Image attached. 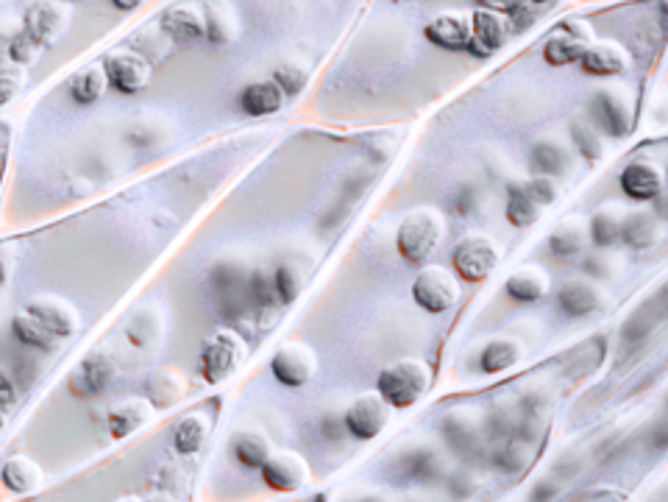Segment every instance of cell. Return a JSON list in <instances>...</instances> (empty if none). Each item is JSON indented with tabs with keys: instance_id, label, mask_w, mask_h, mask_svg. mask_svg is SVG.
Masks as SVG:
<instances>
[{
	"instance_id": "1",
	"label": "cell",
	"mask_w": 668,
	"mask_h": 502,
	"mask_svg": "<svg viewBox=\"0 0 668 502\" xmlns=\"http://www.w3.org/2000/svg\"><path fill=\"white\" fill-rule=\"evenodd\" d=\"M445 237V221L438 207H416L401 218L396 248L410 266H427Z\"/></svg>"
},
{
	"instance_id": "2",
	"label": "cell",
	"mask_w": 668,
	"mask_h": 502,
	"mask_svg": "<svg viewBox=\"0 0 668 502\" xmlns=\"http://www.w3.org/2000/svg\"><path fill=\"white\" fill-rule=\"evenodd\" d=\"M432 383V369L418 357H401L379 372L376 391L390 408H412L418 399L429 391Z\"/></svg>"
},
{
	"instance_id": "3",
	"label": "cell",
	"mask_w": 668,
	"mask_h": 502,
	"mask_svg": "<svg viewBox=\"0 0 668 502\" xmlns=\"http://www.w3.org/2000/svg\"><path fill=\"white\" fill-rule=\"evenodd\" d=\"M502 257H505V252H502L496 237L485 235V232H474V235H465L454 246L452 268L465 282H485L498 268Z\"/></svg>"
},
{
	"instance_id": "4",
	"label": "cell",
	"mask_w": 668,
	"mask_h": 502,
	"mask_svg": "<svg viewBox=\"0 0 668 502\" xmlns=\"http://www.w3.org/2000/svg\"><path fill=\"white\" fill-rule=\"evenodd\" d=\"M557 199V184L549 177H535L521 184H513L507 193V221L518 229L538 224L546 215V210L554 204Z\"/></svg>"
},
{
	"instance_id": "5",
	"label": "cell",
	"mask_w": 668,
	"mask_h": 502,
	"mask_svg": "<svg viewBox=\"0 0 668 502\" xmlns=\"http://www.w3.org/2000/svg\"><path fill=\"white\" fill-rule=\"evenodd\" d=\"M248 346L243 341L240 332L235 330H217L206 338L204 349H201V377L206 385H217L223 380H229L237 372V366L246 357Z\"/></svg>"
},
{
	"instance_id": "6",
	"label": "cell",
	"mask_w": 668,
	"mask_h": 502,
	"mask_svg": "<svg viewBox=\"0 0 668 502\" xmlns=\"http://www.w3.org/2000/svg\"><path fill=\"white\" fill-rule=\"evenodd\" d=\"M412 301L423 313H449L460 301V279L457 274L445 266H423L418 277L412 279Z\"/></svg>"
},
{
	"instance_id": "7",
	"label": "cell",
	"mask_w": 668,
	"mask_h": 502,
	"mask_svg": "<svg viewBox=\"0 0 668 502\" xmlns=\"http://www.w3.org/2000/svg\"><path fill=\"white\" fill-rule=\"evenodd\" d=\"M270 374L288 388H304L317 374V352L304 341H288L270 357Z\"/></svg>"
},
{
	"instance_id": "8",
	"label": "cell",
	"mask_w": 668,
	"mask_h": 502,
	"mask_svg": "<svg viewBox=\"0 0 668 502\" xmlns=\"http://www.w3.org/2000/svg\"><path fill=\"white\" fill-rule=\"evenodd\" d=\"M71 29V9L65 0H34L25 9L23 31L34 36L42 47H51L62 40Z\"/></svg>"
},
{
	"instance_id": "9",
	"label": "cell",
	"mask_w": 668,
	"mask_h": 502,
	"mask_svg": "<svg viewBox=\"0 0 668 502\" xmlns=\"http://www.w3.org/2000/svg\"><path fill=\"white\" fill-rule=\"evenodd\" d=\"M390 414H394V408L381 399L379 391H365V394H359L357 399L348 405L346 421H343V425H346V430L352 432L354 438L370 441V438H376L390 425Z\"/></svg>"
},
{
	"instance_id": "10",
	"label": "cell",
	"mask_w": 668,
	"mask_h": 502,
	"mask_svg": "<svg viewBox=\"0 0 668 502\" xmlns=\"http://www.w3.org/2000/svg\"><path fill=\"white\" fill-rule=\"evenodd\" d=\"M262 480L268 483V489L279 491V494H293L301 491L310 483V463L301 452L295 449H282V452H273L268 461L262 463Z\"/></svg>"
},
{
	"instance_id": "11",
	"label": "cell",
	"mask_w": 668,
	"mask_h": 502,
	"mask_svg": "<svg viewBox=\"0 0 668 502\" xmlns=\"http://www.w3.org/2000/svg\"><path fill=\"white\" fill-rule=\"evenodd\" d=\"M591 113L596 118V129L604 131L610 137H627L633 131L635 113L633 104L627 100V95L618 87H607L602 93L593 95L591 100Z\"/></svg>"
},
{
	"instance_id": "12",
	"label": "cell",
	"mask_w": 668,
	"mask_h": 502,
	"mask_svg": "<svg viewBox=\"0 0 668 502\" xmlns=\"http://www.w3.org/2000/svg\"><path fill=\"white\" fill-rule=\"evenodd\" d=\"M507 36H510V20L505 12H493V9H476L471 12V42H468V54L485 56L496 54L498 47L505 45Z\"/></svg>"
},
{
	"instance_id": "13",
	"label": "cell",
	"mask_w": 668,
	"mask_h": 502,
	"mask_svg": "<svg viewBox=\"0 0 668 502\" xmlns=\"http://www.w3.org/2000/svg\"><path fill=\"white\" fill-rule=\"evenodd\" d=\"M25 310H29L34 319H40L60 341L73 338L78 332V327H82V316H78L76 305H71V301L62 299V296H34V299L25 305Z\"/></svg>"
},
{
	"instance_id": "14",
	"label": "cell",
	"mask_w": 668,
	"mask_h": 502,
	"mask_svg": "<svg viewBox=\"0 0 668 502\" xmlns=\"http://www.w3.org/2000/svg\"><path fill=\"white\" fill-rule=\"evenodd\" d=\"M591 42H593L591 25L582 23V20H569L563 29L554 31V34L546 40L543 60L554 67L574 65V62H580L582 51H585Z\"/></svg>"
},
{
	"instance_id": "15",
	"label": "cell",
	"mask_w": 668,
	"mask_h": 502,
	"mask_svg": "<svg viewBox=\"0 0 668 502\" xmlns=\"http://www.w3.org/2000/svg\"><path fill=\"white\" fill-rule=\"evenodd\" d=\"M106 76H109V87L118 89L123 95L142 93L151 82V65L142 60L134 51H115L104 65Z\"/></svg>"
},
{
	"instance_id": "16",
	"label": "cell",
	"mask_w": 668,
	"mask_h": 502,
	"mask_svg": "<svg viewBox=\"0 0 668 502\" xmlns=\"http://www.w3.org/2000/svg\"><path fill=\"white\" fill-rule=\"evenodd\" d=\"M580 67L588 73V76H602V78L624 76V73L633 67V56H629V51L622 45V42H613V40L591 42V45L582 51Z\"/></svg>"
},
{
	"instance_id": "17",
	"label": "cell",
	"mask_w": 668,
	"mask_h": 502,
	"mask_svg": "<svg viewBox=\"0 0 668 502\" xmlns=\"http://www.w3.org/2000/svg\"><path fill=\"white\" fill-rule=\"evenodd\" d=\"M427 40L443 51H468L471 42V12L463 9H449V12L434 14L423 29Z\"/></svg>"
},
{
	"instance_id": "18",
	"label": "cell",
	"mask_w": 668,
	"mask_h": 502,
	"mask_svg": "<svg viewBox=\"0 0 668 502\" xmlns=\"http://www.w3.org/2000/svg\"><path fill=\"white\" fill-rule=\"evenodd\" d=\"M159 25L176 45H193V42L206 40V14L198 3H176V7L164 9Z\"/></svg>"
},
{
	"instance_id": "19",
	"label": "cell",
	"mask_w": 668,
	"mask_h": 502,
	"mask_svg": "<svg viewBox=\"0 0 668 502\" xmlns=\"http://www.w3.org/2000/svg\"><path fill=\"white\" fill-rule=\"evenodd\" d=\"M111 377H115V363L106 355H89L73 369V374L67 377V391L76 399H93L109 388Z\"/></svg>"
},
{
	"instance_id": "20",
	"label": "cell",
	"mask_w": 668,
	"mask_h": 502,
	"mask_svg": "<svg viewBox=\"0 0 668 502\" xmlns=\"http://www.w3.org/2000/svg\"><path fill=\"white\" fill-rule=\"evenodd\" d=\"M618 182L629 201H655L662 193V168L651 160H635L624 168Z\"/></svg>"
},
{
	"instance_id": "21",
	"label": "cell",
	"mask_w": 668,
	"mask_h": 502,
	"mask_svg": "<svg viewBox=\"0 0 668 502\" xmlns=\"http://www.w3.org/2000/svg\"><path fill=\"white\" fill-rule=\"evenodd\" d=\"M153 405L148 399H129L118 408H111L109 416H106V427H109V436L123 441V438L134 436L137 430L148 425L153 419Z\"/></svg>"
},
{
	"instance_id": "22",
	"label": "cell",
	"mask_w": 668,
	"mask_h": 502,
	"mask_svg": "<svg viewBox=\"0 0 668 502\" xmlns=\"http://www.w3.org/2000/svg\"><path fill=\"white\" fill-rule=\"evenodd\" d=\"M0 483H3V489L12 491V494L18 496H29L36 494V491L42 489V483H45V474H42V469L36 467L31 458L25 456H12L3 467H0Z\"/></svg>"
},
{
	"instance_id": "23",
	"label": "cell",
	"mask_w": 668,
	"mask_h": 502,
	"mask_svg": "<svg viewBox=\"0 0 668 502\" xmlns=\"http://www.w3.org/2000/svg\"><path fill=\"white\" fill-rule=\"evenodd\" d=\"M505 290L510 299L532 305V301H540L549 296L551 277L543 266H521L518 271H513L510 277H507Z\"/></svg>"
},
{
	"instance_id": "24",
	"label": "cell",
	"mask_w": 668,
	"mask_h": 502,
	"mask_svg": "<svg viewBox=\"0 0 668 502\" xmlns=\"http://www.w3.org/2000/svg\"><path fill=\"white\" fill-rule=\"evenodd\" d=\"M557 305L569 316H591L602 308V290L588 279H569L557 290Z\"/></svg>"
},
{
	"instance_id": "25",
	"label": "cell",
	"mask_w": 668,
	"mask_h": 502,
	"mask_svg": "<svg viewBox=\"0 0 668 502\" xmlns=\"http://www.w3.org/2000/svg\"><path fill=\"white\" fill-rule=\"evenodd\" d=\"M231 452H235L240 467L262 469V463L273 456L276 449L268 432L248 427V430H240L235 438H231Z\"/></svg>"
},
{
	"instance_id": "26",
	"label": "cell",
	"mask_w": 668,
	"mask_h": 502,
	"mask_svg": "<svg viewBox=\"0 0 668 502\" xmlns=\"http://www.w3.org/2000/svg\"><path fill=\"white\" fill-rule=\"evenodd\" d=\"M187 391V380L176 369H159L148 377L146 383V399L153 408H173Z\"/></svg>"
},
{
	"instance_id": "27",
	"label": "cell",
	"mask_w": 668,
	"mask_h": 502,
	"mask_svg": "<svg viewBox=\"0 0 668 502\" xmlns=\"http://www.w3.org/2000/svg\"><path fill=\"white\" fill-rule=\"evenodd\" d=\"M624 215L627 213H624L622 204H613V201H610V204H602V207L591 215V221H588V237L593 241V246L607 248L622 243Z\"/></svg>"
},
{
	"instance_id": "28",
	"label": "cell",
	"mask_w": 668,
	"mask_h": 502,
	"mask_svg": "<svg viewBox=\"0 0 668 502\" xmlns=\"http://www.w3.org/2000/svg\"><path fill=\"white\" fill-rule=\"evenodd\" d=\"M212 432V416L206 410H193V414L184 416L176 425L173 432V449L179 456H195L201 447L206 444Z\"/></svg>"
},
{
	"instance_id": "29",
	"label": "cell",
	"mask_w": 668,
	"mask_h": 502,
	"mask_svg": "<svg viewBox=\"0 0 668 502\" xmlns=\"http://www.w3.org/2000/svg\"><path fill=\"white\" fill-rule=\"evenodd\" d=\"M284 104V93L276 87V82H254L240 93V109L251 118L279 113Z\"/></svg>"
},
{
	"instance_id": "30",
	"label": "cell",
	"mask_w": 668,
	"mask_h": 502,
	"mask_svg": "<svg viewBox=\"0 0 668 502\" xmlns=\"http://www.w3.org/2000/svg\"><path fill=\"white\" fill-rule=\"evenodd\" d=\"M588 241H591V237H588V221L565 218L551 229L549 248L551 255L557 257H577L585 252Z\"/></svg>"
},
{
	"instance_id": "31",
	"label": "cell",
	"mask_w": 668,
	"mask_h": 502,
	"mask_svg": "<svg viewBox=\"0 0 668 502\" xmlns=\"http://www.w3.org/2000/svg\"><path fill=\"white\" fill-rule=\"evenodd\" d=\"M524 357V346L513 338H493L480 355V366L485 374H502L516 366Z\"/></svg>"
},
{
	"instance_id": "32",
	"label": "cell",
	"mask_w": 668,
	"mask_h": 502,
	"mask_svg": "<svg viewBox=\"0 0 668 502\" xmlns=\"http://www.w3.org/2000/svg\"><path fill=\"white\" fill-rule=\"evenodd\" d=\"M109 89V76H106L104 65H89L87 71L76 73L71 82V98L82 107H89L95 100L104 98V93Z\"/></svg>"
},
{
	"instance_id": "33",
	"label": "cell",
	"mask_w": 668,
	"mask_h": 502,
	"mask_svg": "<svg viewBox=\"0 0 668 502\" xmlns=\"http://www.w3.org/2000/svg\"><path fill=\"white\" fill-rule=\"evenodd\" d=\"M12 332H14V338H18L20 343H25V346L45 349V352H51V349L60 346V338L53 335V332L47 330V327L42 324L40 319H34L29 310H23V313L14 316Z\"/></svg>"
},
{
	"instance_id": "34",
	"label": "cell",
	"mask_w": 668,
	"mask_h": 502,
	"mask_svg": "<svg viewBox=\"0 0 668 502\" xmlns=\"http://www.w3.org/2000/svg\"><path fill=\"white\" fill-rule=\"evenodd\" d=\"M622 241L633 248H649L660 241V224L649 213H627L622 224Z\"/></svg>"
},
{
	"instance_id": "35",
	"label": "cell",
	"mask_w": 668,
	"mask_h": 502,
	"mask_svg": "<svg viewBox=\"0 0 668 502\" xmlns=\"http://www.w3.org/2000/svg\"><path fill=\"white\" fill-rule=\"evenodd\" d=\"M532 168L540 177H563L571 171V154L554 142H540L532 151Z\"/></svg>"
},
{
	"instance_id": "36",
	"label": "cell",
	"mask_w": 668,
	"mask_h": 502,
	"mask_svg": "<svg viewBox=\"0 0 668 502\" xmlns=\"http://www.w3.org/2000/svg\"><path fill=\"white\" fill-rule=\"evenodd\" d=\"M306 277L299 271L295 266H279L273 274V288H276V299L282 301V305H290V301L299 299V293L304 290Z\"/></svg>"
},
{
	"instance_id": "37",
	"label": "cell",
	"mask_w": 668,
	"mask_h": 502,
	"mask_svg": "<svg viewBox=\"0 0 668 502\" xmlns=\"http://www.w3.org/2000/svg\"><path fill=\"white\" fill-rule=\"evenodd\" d=\"M42 51H45V47H42L40 42L34 40V36L25 34V31L14 34L12 42H9V60H12L14 65H20V67L34 65V62L42 56Z\"/></svg>"
},
{
	"instance_id": "38",
	"label": "cell",
	"mask_w": 668,
	"mask_h": 502,
	"mask_svg": "<svg viewBox=\"0 0 668 502\" xmlns=\"http://www.w3.org/2000/svg\"><path fill=\"white\" fill-rule=\"evenodd\" d=\"M571 131H574V140H577V146H580L582 157H588V160H596V157L604 154L602 131H599L596 126L585 124V120H577V124L571 126Z\"/></svg>"
},
{
	"instance_id": "39",
	"label": "cell",
	"mask_w": 668,
	"mask_h": 502,
	"mask_svg": "<svg viewBox=\"0 0 668 502\" xmlns=\"http://www.w3.org/2000/svg\"><path fill=\"white\" fill-rule=\"evenodd\" d=\"M306 78H310V73H306L304 65H282L276 67L273 73L276 87L282 89L284 95H299L306 87Z\"/></svg>"
},
{
	"instance_id": "40",
	"label": "cell",
	"mask_w": 668,
	"mask_h": 502,
	"mask_svg": "<svg viewBox=\"0 0 668 502\" xmlns=\"http://www.w3.org/2000/svg\"><path fill=\"white\" fill-rule=\"evenodd\" d=\"M25 87V67H3L0 71V107H7L9 100H14L20 95V89Z\"/></svg>"
},
{
	"instance_id": "41",
	"label": "cell",
	"mask_w": 668,
	"mask_h": 502,
	"mask_svg": "<svg viewBox=\"0 0 668 502\" xmlns=\"http://www.w3.org/2000/svg\"><path fill=\"white\" fill-rule=\"evenodd\" d=\"M251 290H254V299H257V305H262V308H268V305H273V301H276V288H273V279H268V277H265L262 271H257V274H254Z\"/></svg>"
},
{
	"instance_id": "42",
	"label": "cell",
	"mask_w": 668,
	"mask_h": 502,
	"mask_svg": "<svg viewBox=\"0 0 668 502\" xmlns=\"http://www.w3.org/2000/svg\"><path fill=\"white\" fill-rule=\"evenodd\" d=\"M580 500H585V502H596V500L618 502V500H624V494L616 489V485H596V489H588L585 494L580 496Z\"/></svg>"
},
{
	"instance_id": "43",
	"label": "cell",
	"mask_w": 668,
	"mask_h": 502,
	"mask_svg": "<svg viewBox=\"0 0 668 502\" xmlns=\"http://www.w3.org/2000/svg\"><path fill=\"white\" fill-rule=\"evenodd\" d=\"M14 402H18V391H14L12 380L7 374H0V410L14 408Z\"/></svg>"
},
{
	"instance_id": "44",
	"label": "cell",
	"mask_w": 668,
	"mask_h": 502,
	"mask_svg": "<svg viewBox=\"0 0 668 502\" xmlns=\"http://www.w3.org/2000/svg\"><path fill=\"white\" fill-rule=\"evenodd\" d=\"M482 9H493V12H513L516 14L518 9L527 3V0H476Z\"/></svg>"
},
{
	"instance_id": "45",
	"label": "cell",
	"mask_w": 668,
	"mask_h": 502,
	"mask_svg": "<svg viewBox=\"0 0 668 502\" xmlns=\"http://www.w3.org/2000/svg\"><path fill=\"white\" fill-rule=\"evenodd\" d=\"M12 252L9 248H0V288L9 282V277H12Z\"/></svg>"
},
{
	"instance_id": "46",
	"label": "cell",
	"mask_w": 668,
	"mask_h": 502,
	"mask_svg": "<svg viewBox=\"0 0 668 502\" xmlns=\"http://www.w3.org/2000/svg\"><path fill=\"white\" fill-rule=\"evenodd\" d=\"M111 7L120 9V12H134L137 7H142V0H111Z\"/></svg>"
},
{
	"instance_id": "47",
	"label": "cell",
	"mask_w": 668,
	"mask_h": 502,
	"mask_svg": "<svg viewBox=\"0 0 668 502\" xmlns=\"http://www.w3.org/2000/svg\"><path fill=\"white\" fill-rule=\"evenodd\" d=\"M3 425H7V419H3V410H0V430H3Z\"/></svg>"
},
{
	"instance_id": "48",
	"label": "cell",
	"mask_w": 668,
	"mask_h": 502,
	"mask_svg": "<svg viewBox=\"0 0 668 502\" xmlns=\"http://www.w3.org/2000/svg\"><path fill=\"white\" fill-rule=\"evenodd\" d=\"M532 3H540V7H546V3H551V0H532Z\"/></svg>"
},
{
	"instance_id": "49",
	"label": "cell",
	"mask_w": 668,
	"mask_h": 502,
	"mask_svg": "<svg viewBox=\"0 0 668 502\" xmlns=\"http://www.w3.org/2000/svg\"><path fill=\"white\" fill-rule=\"evenodd\" d=\"M65 3H78V0H65Z\"/></svg>"
},
{
	"instance_id": "50",
	"label": "cell",
	"mask_w": 668,
	"mask_h": 502,
	"mask_svg": "<svg viewBox=\"0 0 668 502\" xmlns=\"http://www.w3.org/2000/svg\"><path fill=\"white\" fill-rule=\"evenodd\" d=\"M394 3H407V0H394Z\"/></svg>"
}]
</instances>
